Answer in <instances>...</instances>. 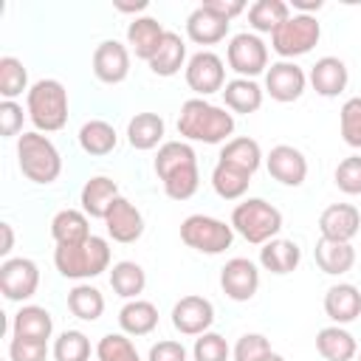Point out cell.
I'll return each instance as SVG.
<instances>
[{"label":"cell","instance_id":"50","mask_svg":"<svg viewBox=\"0 0 361 361\" xmlns=\"http://www.w3.org/2000/svg\"><path fill=\"white\" fill-rule=\"evenodd\" d=\"M0 234H3L0 254H3V257H8V254H11V248H14V228H11V223H0Z\"/></svg>","mask_w":361,"mask_h":361},{"label":"cell","instance_id":"14","mask_svg":"<svg viewBox=\"0 0 361 361\" xmlns=\"http://www.w3.org/2000/svg\"><path fill=\"white\" fill-rule=\"evenodd\" d=\"M220 288H223V293H226L228 299H234V302H248V299H254V293H257V288H259V271H257V265H254L251 259H245V257L228 259V262L223 265V271H220Z\"/></svg>","mask_w":361,"mask_h":361},{"label":"cell","instance_id":"45","mask_svg":"<svg viewBox=\"0 0 361 361\" xmlns=\"http://www.w3.org/2000/svg\"><path fill=\"white\" fill-rule=\"evenodd\" d=\"M333 180L344 195H361V155H347L338 161Z\"/></svg>","mask_w":361,"mask_h":361},{"label":"cell","instance_id":"53","mask_svg":"<svg viewBox=\"0 0 361 361\" xmlns=\"http://www.w3.org/2000/svg\"><path fill=\"white\" fill-rule=\"evenodd\" d=\"M265 361H285V358H282V355H279V353H271V355H268V358H265Z\"/></svg>","mask_w":361,"mask_h":361},{"label":"cell","instance_id":"37","mask_svg":"<svg viewBox=\"0 0 361 361\" xmlns=\"http://www.w3.org/2000/svg\"><path fill=\"white\" fill-rule=\"evenodd\" d=\"M68 310L82 322H96L104 313V296L99 288L79 282L68 290Z\"/></svg>","mask_w":361,"mask_h":361},{"label":"cell","instance_id":"24","mask_svg":"<svg viewBox=\"0 0 361 361\" xmlns=\"http://www.w3.org/2000/svg\"><path fill=\"white\" fill-rule=\"evenodd\" d=\"M228 20H223V17H217L214 11H209L203 3L186 17V37L192 39V42H197V45H214V42H220V39H226V34H228Z\"/></svg>","mask_w":361,"mask_h":361},{"label":"cell","instance_id":"42","mask_svg":"<svg viewBox=\"0 0 361 361\" xmlns=\"http://www.w3.org/2000/svg\"><path fill=\"white\" fill-rule=\"evenodd\" d=\"M338 127H341V138L361 149V96H353L341 104L338 110Z\"/></svg>","mask_w":361,"mask_h":361},{"label":"cell","instance_id":"40","mask_svg":"<svg viewBox=\"0 0 361 361\" xmlns=\"http://www.w3.org/2000/svg\"><path fill=\"white\" fill-rule=\"evenodd\" d=\"M56 361H90V338L82 330H65L54 341Z\"/></svg>","mask_w":361,"mask_h":361},{"label":"cell","instance_id":"1","mask_svg":"<svg viewBox=\"0 0 361 361\" xmlns=\"http://www.w3.org/2000/svg\"><path fill=\"white\" fill-rule=\"evenodd\" d=\"M155 175L161 178L166 197L189 200L200 186L195 149L186 141H164L155 155Z\"/></svg>","mask_w":361,"mask_h":361},{"label":"cell","instance_id":"54","mask_svg":"<svg viewBox=\"0 0 361 361\" xmlns=\"http://www.w3.org/2000/svg\"><path fill=\"white\" fill-rule=\"evenodd\" d=\"M358 361H361V353H358Z\"/></svg>","mask_w":361,"mask_h":361},{"label":"cell","instance_id":"48","mask_svg":"<svg viewBox=\"0 0 361 361\" xmlns=\"http://www.w3.org/2000/svg\"><path fill=\"white\" fill-rule=\"evenodd\" d=\"M147 361H186V347L175 338H164L149 347Z\"/></svg>","mask_w":361,"mask_h":361},{"label":"cell","instance_id":"7","mask_svg":"<svg viewBox=\"0 0 361 361\" xmlns=\"http://www.w3.org/2000/svg\"><path fill=\"white\" fill-rule=\"evenodd\" d=\"M180 240L200 254H223L234 243V228L231 223L209 214H189L180 223Z\"/></svg>","mask_w":361,"mask_h":361},{"label":"cell","instance_id":"17","mask_svg":"<svg viewBox=\"0 0 361 361\" xmlns=\"http://www.w3.org/2000/svg\"><path fill=\"white\" fill-rule=\"evenodd\" d=\"M104 228H107V234L116 240V243H135L141 234H144V217H141V212H138V206L135 203H130L127 197H116L113 200V206H110V212L104 214Z\"/></svg>","mask_w":361,"mask_h":361},{"label":"cell","instance_id":"23","mask_svg":"<svg viewBox=\"0 0 361 361\" xmlns=\"http://www.w3.org/2000/svg\"><path fill=\"white\" fill-rule=\"evenodd\" d=\"M54 333V319L39 305H23L11 319V336L14 338H31V341H48Z\"/></svg>","mask_w":361,"mask_h":361},{"label":"cell","instance_id":"22","mask_svg":"<svg viewBox=\"0 0 361 361\" xmlns=\"http://www.w3.org/2000/svg\"><path fill=\"white\" fill-rule=\"evenodd\" d=\"M116 197H118V183L113 178H107V175H93L90 180H85L79 203H82V212L87 217L104 220V214L110 212Z\"/></svg>","mask_w":361,"mask_h":361},{"label":"cell","instance_id":"30","mask_svg":"<svg viewBox=\"0 0 361 361\" xmlns=\"http://www.w3.org/2000/svg\"><path fill=\"white\" fill-rule=\"evenodd\" d=\"M313 254H316V265L324 274H330V276H341V274H347L355 265V248H353V243H336V240L319 237Z\"/></svg>","mask_w":361,"mask_h":361},{"label":"cell","instance_id":"21","mask_svg":"<svg viewBox=\"0 0 361 361\" xmlns=\"http://www.w3.org/2000/svg\"><path fill=\"white\" fill-rule=\"evenodd\" d=\"M347 79H350L347 65L338 56H322V59H316V65L310 68V76H307V82L313 85V90L319 96H324V99H336L347 87Z\"/></svg>","mask_w":361,"mask_h":361},{"label":"cell","instance_id":"35","mask_svg":"<svg viewBox=\"0 0 361 361\" xmlns=\"http://www.w3.org/2000/svg\"><path fill=\"white\" fill-rule=\"evenodd\" d=\"M110 285H113V290L121 296V299H138L141 293H144V288H147V274H144V268L138 265V262H133V259H121V262H116L113 268H110Z\"/></svg>","mask_w":361,"mask_h":361},{"label":"cell","instance_id":"8","mask_svg":"<svg viewBox=\"0 0 361 361\" xmlns=\"http://www.w3.org/2000/svg\"><path fill=\"white\" fill-rule=\"evenodd\" d=\"M322 37V25L313 14H290L274 34H271V48L282 56V59H290L293 56H302L307 51H313V45L319 42Z\"/></svg>","mask_w":361,"mask_h":361},{"label":"cell","instance_id":"18","mask_svg":"<svg viewBox=\"0 0 361 361\" xmlns=\"http://www.w3.org/2000/svg\"><path fill=\"white\" fill-rule=\"evenodd\" d=\"M358 228H361V212L353 203H330L319 214V231L324 240L353 243Z\"/></svg>","mask_w":361,"mask_h":361},{"label":"cell","instance_id":"39","mask_svg":"<svg viewBox=\"0 0 361 361\" xmlns=\"http://www.w3.org/2000/svg\"><path fill=\"white\" fill-rule=\"evenodd\" d=\"M28 71L17 56H3L0 59V96L3 102H14L17 96L28 93Z\"/></svg>","mask_w":361,"mask_h":361},{"label":"cell","instance_id":"12","mask_svg":"<svg viewBox=\"0 0 361 361\" xmlns=\"http://www.w3.org/2000/svg\"><path fill=\"white\" fill-rule=\"evenodd\" d=\"M307 87V73L290 62V59H279L274 65H268L265 71V93L274 99V102H296Z\"/></svg>","mask_w":361,"mask_h":361},{"label":"cell","instance_id":"49","mask_svg":"<svg viewBox=\"0 0 361 361\" xmlns=\"http://www.w3.org/2000/svg\"><path fill=\"white\" fill-rule=\"evenodd\" d=\"M203 6H206L209 11H214L217 17L228 20V23H231V20L237 17V14H243V11L248 8V6L243 3V0H206Z\"/></svg>","mask_w":361,"mask_h":361},{"label":"cell","instance_id":"36","mask_svg":"<svg viewBox=\"0 0 361 361\" xmlns=\"http://www.w3.org/2000/svg\"><path fill=\"white\" fill-rule=\"evenodd\" d=\"M290 17V6L285 0H257L248 6V23L259 34H274Z\"/></svg>","mask_w":361,"mask_h":361},{"label":"cell","instance_id":"31","mask_svg":"<svg viewBox=\"0 0 361 361\" xmlns=\"http://www.w3.org/2000/svg\"><path fill=\"white\" fill-rule=\"evenodd\" d=\"M147 65L155 76H175L180 68H186V42L180 39V34L166 31L161 39V48Z\"/></svg>","mask_w":361,"mask_h":361},{"label":"cell","instance_id":"9","mask_svg":"<svg viewBox=\"0 0 361 361\" xmlns=\"http://www.w3.org/2000/svg\"><path fill=\"white\" fill-rule=\"evenodd\" d=\"M226 59H228V68L240 79H254L268 71V45L257 34L243 31V34L231 37V42L226 48Z\"/></svg>","mask_w":361,"mask_h":361},{"label":"cell","instance_id":"6","mask_svg":"<svg viewBox=\"0 0 361 361\" xmlns=\"http://www.w3.org/2000/svg\"><path fill=\"white\" fill-rule=\"evenodd\" d=\"M231 228L251 245H265L282 231V212L262 197H245L231 212Z\"/></svg>","mask_w":361,"mask_h":361},{"label":"cell","instance_id":"2","mask_svg":"<svg viewBox=\"0 0 361 361\" xmlns=\"http://www.w3.org/2000/svg\"><path fill=\"white\" fill-rule=\"evenodd\" d=\"M178 133L186 141H203V144H223L234 133V113L226 107H217L206 99H186L180 104L178 116Z\"/></svg>","mask_w":361,"mask_h":361},{"label":"cell","instance_id":"41","mask_svg":"<svg viewBox=\"0 0 361 361\" xmlns=\"http://www.w3.org/2000/svg\"><path fill=\"white\" fill-rule=\"evenodd\" d=\"M99 361H141L135 344L127 338V333H107L96 344Z\"/></svg>","mask_w":361,"mask_h":361},{"label":"cell","instance_id":"15","mask_svg":"<svg viewBox=\"0 0 361 361\" xmlns=\"http://www.w3.org/2000/svg\"><path fill=\"white\" fill-rule=\"evenodd\" d=\"M265 169L282 186H302L307 178V158L290 144H276L265 158Z\"/></svg>","mask_w":361,"mask_h":361},{"label":"cell","instance_id":"46","mask_svg":"<svg viewBox=\"0 0 361 361\" xmlns=\"http://www.w3.org/2000/svg\"><path fill=\"white\" fill-rule=\"evenodd\" d=\"M8 358L11 361H45L48 358V341H31V338H14L11 336Z\"/></svg>","mask_w":361,"mask_h":361},{"label":"cell","instance_id":"52","mask_svg":"<svg viewBox=\"0 0 361 361\" xmlns=\"http://www.w3.org/2000/svg\"><path fill=\"white\" fill-rule=\"evenodd\" d=\"M116 8L118 11H127V14H135V11H144L147 8V0H141V3H116Z\"/></svg>","mask_w":361,"mask_h":361},{"label":"cell","instance_id":"16","mask_svg":"<svg viewBox=\"0 0 361 361\" xmlns=\"http://www.w3.org/2000/svg\"><path fill=\"white\" fill-rule=\"evenodd\" d=\"M93 73L104 85H121L130 76V51L118 39H104L93 51Z\"/></svg>","mask_w":361,"mask_h":361},{"label":"cell","instance_id":"20","mask_svg":"<svg viewBox=\"0 0 361 361\" xmlns=\"http://www.w3.org/2000/svg\"><path fill=\"white\" fill-rule=\"evenodd\" d=\"M324 313L333 324H350L361 316V290L350 282H338L324 293Z\"/></svg>","mask_w":361,"mask_h":361},{"label":"cell","instance_id":"11","mask_svg":"<svg viewBox=\"0 0 361 361\" xmlns=\"http://www.w3.org/2000/svg\"><path fill=\"white\" fill-rule=\"evenodd\" d=\"M39 288V268L28 257H8L0 265V290L8 302H25Z\"/></svg>","mask_w":361,"mask_h":361},{"label":"cell","instance_id":"47","mask_svg":"<svg viewBox=\"0 0 361 361\" xmlns=\"http://www.w3.org/2000/svg\"><path fill=\"white\" fill-rule=\"evenodd\" d=\"M25 116H28V113L23 110V104H17V102H0V135H3V138L20 135Z\"/></svg>","mask_w":361,"mask_h":361},{"label":"cell","instance_id":"34","mask_svg":"<svg viewBox=\"0 0 361 361\" xmlns=\"http://www.w3.org/2000/svg\"><path fill=\"white\" fill-rule=\"evenodd\" d=\"M116 144H118V135L110 121L90 118L79 127V147L87 155H110L116 149Z\"/></svg>","mask_w":361,"mask_h":361},{"label":"cell","instance_id":"19","mask_svg":"<svg viewBox=\"0 0 361 361\" xmlns=\"http://www.w3.org/2000/svg\"><path fill=\"white\" fill-rule=\"evenodd\" d=\"M164 34H166V28L155 17H133L127 25V45L138 59L149 62L155 56V51L161 48Z\"/></svg>","mask_w":361,"mask_h":361},{"label":"cell","instance_id":"51","mask_svg":"<svg viewBox=\"0 0 361 361\" xmlns=\"http://www.w3.org/2000/svg\"><path fill=\"white\" fill-rule=\"evenodd\" d=\"M293 8H299V14H310L322 8V0H293Z\"/></svg>","mask_w":361,"mask_h":361},{"label":"cell","instance_id":"29","mask_svg":"<svg viewBox=\"0 0 361 361\" xmlns=\"http://www.w3.org/2000/svg\"><path fill=\"white\" fill-rule=\"evenodd\" d=\"M118 327L127 336H149L158 327V307L147 299H130L118 310Z\"/></svg>","mask_w":361,"mask_h":361},{"label":"cell","instance_id":"13","mask_svg":"<svg viewBox=\"0 0 361 361\" xmlns=\"http://www.w3.org/2000/svg\"><path fill=\"white\" fill-rule=\"evenodd\" d=\"M214 324V305L206 296H183L172 307V327L180 336H203Z\"/></svg>","mask_w":361,"mask_h":361},{"label":"cell","instance_id":"25","mask_svg":"<svg viewBox=\"0 0 361 361\" xmlns=\"http://www.w3.org/2000/svg\"><path fill=\"white\" fill-rule=\"evenodd\" d=\"M316 353L324 361H353L358 355V344L350 330H344L341 324H330L316 333Z\"/></svg>","mask_w":361,"mask_h":361},{"label":"cell","instance_id":"38","mask_svg":"<svg viewBox=\"0 0 361 361\" xmlns=\"http://www.w3.org/2000/svg\"><path fill=\"white\" fill-rule=\"evenodd\" d=\"M248 183H251V175L231 164L217 161L212 169V186L223 200H240L248 192Z\"/></svg>","mask_w":361,"mask_h":361},{"label":"cell","instance_id":"43","mask_svg":"<svg viewBox=\"0 0 361 361\" xmlns=\"http://www.w3.org/2000/svg\"><path fill=\"white\" fill-rule=\"evenodd\" d=\"M231 350H228V341L220 336V333H203L195 338V347H192V358L195 361H228Z\"/></svg>","mask_w":361,"mask_h":361},{"label":"cell","instance_id":"4","mask_svg":"<svg viewBox=\"0 0 361 361\" xmlns=\"http://www.w3.org/2000/svg\"><path fill=\"white\" fill-rule=\"evenodd\" d=\"M25 113L37 133H56L68 124V90L59 79H39L25 93Z\"/></svg>","mask_w":361,"mask_h":361},{"label":"cell","instance_id":"5","mask_svg":"<svg viewBox=\"0 0 361 361\" xmlns=\"http://www.w3.org/2000/svg\"><path fill=\"white\" fill-rule=\"evenodd\" d=\"M17 164H20V172L39 186L54 183L62 172V155L56 144L37 130L23 133L17 138Z\"/></svg>","mask_w":361,"mask_h":361},{"label":"cell","instance_id":"44","mask_svg":"<svg viewBox=\"0 0 361 361\" xmlns=\"http://www.w3.org/2000/svg\"><path fill=\"white\" fill-rule=\"evenodd\" d=\"M271 341L262 333H245L234 344V361H265L271 355Z\"/></svg>","mask_w":361,"mask_h":361},{"label":"cell","instance_id":"3","mask_svg":"<svg viewBox=\"0 0 361 361\" xmlns=\"http://www.w3.org/2000/svg\"><path fill=\"white\" fill-rule=\"evenodd\" d=\"M54 265L65 279H93L110 268V243L90 234L76 245H56Z\"/></svg>","mask_w":361,"mask_h":361},{"label":"cell","instance_id":"32","mask_svg":"<svg viewBox=\"0 0 361 361\" xmlns=\"http://www.w3.org/2000/svg\"><path fill=\"white\" fill-rule=\"evenodd\" d=\"M262 87L254 82V79H231V82H226V87H223V102H226V107L231 110V113H257L259 107H262Z\"/></svg>","mask_w":361,"mask_h":361},{"label":"cell","instance_id":"28","mask_svg":"<svg viewBox=\"0 0 361 361\" xmlns=\"http://www.w3.org/2000/svg\"><path fill=\"white\" fill-rule=\"evenodd\" d=\"M51 237L56 245H76L90 237V220L79 209H62L51 220Z\"/></svg>","mask_w":361,"mask_h":361},{"label":"cell","instance_id":"26","mask_svg":"<svg viewBox=\"0 0 361 361\" xmlns=\"http://www.w3.org/2000/svg\"><path fill=\"white\" fill-rule=\"evenodd\" d=\"M299 262H302V248L293 240L274 237L259 248V265L271 274H279V276L290 274V271L299 268Z\"/></svg>","mask_w":361,"mask_h":361},{"label":"cell","instance_id":"27","mask_svg":"<svg viewBox=\"0 0 361 361\" xmlns=\"http://www.w3.org/2000/svg\"><path fill=\"white\" fill-rule=\"evenodd\" d=\"M164 133H166V124L158 113H135L130 121H127V141L133 149H155L161 141H164Z\"/></svg>","mask_w":361,"mask_h":361},{"label":"cell","instance_id":"10","mask_svg":"<svg viewBox=\"0 0 361 361\" xmlns=\"http://www.w3.org/2000/svg\"><path fill=\"white\" fill-rule=\"evenodd\" d=\"M186 85L197 93V99H206L212 93H223L226 87V65L214 51H197L189 56L186 68H183Z\"/></svg>","mask_w":361,"mask_h":361},{"label":"cell","instance_id":"33","mask_svg":"<svg viewBox=\"0 0 361 361\" xmlns=\"http://www.w3.org/2000/svg\"><path fill=\"white\" fill-rule=\"evenodd\" d=\"M217 161L231 164V166H237V169L254 175V172L259 169V164H262V149H259V144H257L254 138L240 135V138H228V141L223 144Z\"/></svg>","mask_w":361,"mask_h":361}]
</instances>
